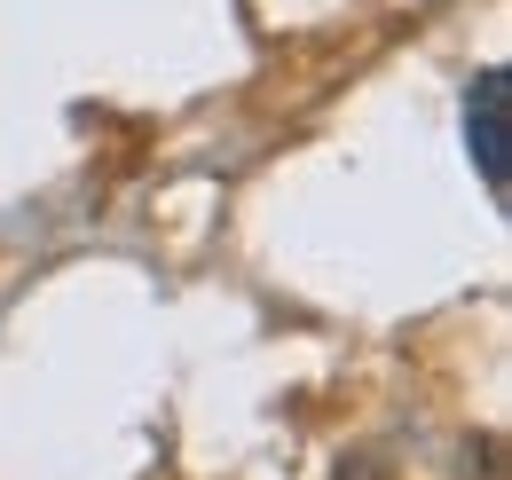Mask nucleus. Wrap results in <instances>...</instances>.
Here are the masks:
<instances>
[{
	"instance_id": "1",
	"label": "nucleus",
	"mask_w": 512,
	"mask_h": 480,
	"mask_svg": "<svg viewBox=\"0 0 512 480\" xmlns=\"http://www.w3.org/2000/svg\"><path fill=\"white\" fill-rule=\"evenodd\" d=\"M465 150L489 181V197H505V181H512V71L505 63H489L465 87Z\"/></svg>"
}]
</instances>
